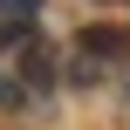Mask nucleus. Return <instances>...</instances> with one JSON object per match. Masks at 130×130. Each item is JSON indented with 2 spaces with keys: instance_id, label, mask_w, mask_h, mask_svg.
<instances>
[{
  "instance_id": "obj_1",
  "label": "nucleus",
  "mask_w": 130,
  "mask_h": 130,
  "mask_svg": "<svg viewBox=\"0 0 130 130\" xmlns=\"http://www.w3.org/2000/svg\"><path fill=\"white\" fill-rule=\"evenodd\" d=\"M21 75H27V82H55V69H48V48H41V41L21 55Z\"/></svg>"
}]
</instances>
